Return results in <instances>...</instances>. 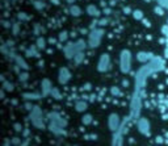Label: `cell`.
Instances as JSON below:
<instances>
[{"label":"cell","instance_id":"6da1fadb","mask_svg":"<svg viewBox=\"0 0 168 146\" xmlns=\"http://www.w3.org/2000/svg\"><path fill=\"white\" fill-rule=\"evenodd\" d=\"M86 108H87V104L86 103H78L76 104V109L78 111H84Z\"/></svg>","mask_w":168,"mask_h":146},{"label":"cell","instance_id":"7a4b0ae2","mask_svg":"<svg viewBox=\"0 0 168 146\" xmlns=\"http://www.w3.org/2000/svg\"><path fill=\"white\" fill-rule=\"evenodd\" d=\"M79 11H80V9H79L78 7H75V8H71V13L74 14V16H78V14H80V12H79Z\"/></svg>","mask_w":168,"mask_h":146},{"label":"cell","instance_id":"3957f363","mask_svg":"<svg viewBox=\"0 0 168 146\" xmlns=\"http://www.w3.org/2000/svg\"><path fill=\"white\" fill-rule=\"evenodd\" d=\"M88 11H91V12H90L91 14H96V13H97V9H96V7H93V6H91L90 8H88Z\"/></svg>","mask_w":168,"mask_h":146},{"label":"cell","instance_id":"277c9868","mask_svg":"<svg viewBox=\"0 0 168 146\" xmlns=\"http://www.w3.org/2000/svg\"><path fill=\"white\" fill-rule=\"evenodd\" d=\"M90 121H91V116H86V119H83V123H90Z\"/></svg>","mask_w":168,"mask_h":146},{"label":"cell","instance_id":"5b68a950","mask_svg":"<svg viewBox=\"0 0 168 146\" xmlns=\"http://www.w3.org/2000/svg\"><path fill=\"white\" fill-rule=\"evenodd\" d=\"M134 16H135V17H138V18H141V17H142V13H141V11H135Z\"/></svg>","mask_w":168,"mask_h":146},{"label":"cell","instance_id":"8992f818","mask_svg":"<svg viewBox=\"0 0 168 146\" xmlns=\"http://www.w3.org/2000/svg\"><path fill=\"white\" fill-rule=\"evenodd\" d=\"M38 46L39 47H41V46L43 47V46H45V41H43V40H38Z\"/></svg>","mask_w":168,"mask_h":146},{"label":"cell","instance_id":"52a82bcc","mask_svg":"<svg viewBox=\"0 0 168 146\" xmlns=\"http://www.w3.org/2000/svg\"><path fill=\"white\" fill-rule=\"evenodd\" d=\"M68 2H70V3H72V0H68Z\"/></svg>","mask_w":168,"mask_h":146}]
</instances>
